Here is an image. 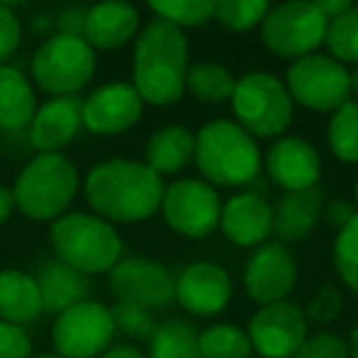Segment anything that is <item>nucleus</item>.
<instances>
[{
  "label": "nucleus",
  "instance_id": "1",
  "mask_svg": "<svg viewBox=\"0 0 358 358\" xmlns=\"http://www.w3.org/2000/svg\"><path fill=\"white\" fill-rule=\"evenodd\" d=\"M84 194L96 216L108 224H140L159 211L164 182L145 162L115 157L91 167Z\"/></svg>",
  "mask_w": 358,
  "mask_h": 358
},
{
  "label": "nucleus",
  "instance_id": "2",
  "mask_svg": "<svg viewBox=\"0 0 358 358\" xmlns=\"http://www.w3.org/2000/svg\"><path fill=\"white\" fill-rule=\"evenodd\" d=\"M187 71H189V42L185 30L159 17L140 27L133 50V86L143 103H177L187 89Z\"/></svg>",
  "mask_w": 358,
  "mask_h": 358
},
{
  "label": "nucleus",
  "instance_id": "3",
  "mask_svg": "<svg viewBox=\"0 0 358 358\" xmlns=\"http://www.w3.org/2000/svg\"><path fill=\"white\" fill-rule=\"evenodd\" d=\"M194 140V162L211 187H245L260 174L258 140L236 120H211L196 130Z\"/></svg>",
  "mask_w": 358,
  "mask_h": 358
},
{
  "label": "nucleus",
  "instance_id": "4",
  "mask_svg": "<svg viewBox=\"0 0 358 358\" xmlns=\"http://www.w3.org/2000/svg\"><path fill=\"white\" fill-rule=\"evenodd\" d=\"M79 192V172L62 152H42L17 174L13 187L15 206L32 221H52L66 214Z\"/></svg>",
  "mask_w": 358,
  "mask_h": 358
},
{
  "label": "nucleus",
  "instance_id": "5",
  "mask_svg": "<svg viewBox=\"0 0 358 358\" xmlns=\"http://www.w3.org/2000/svg\"><path fill=\"white\" fill-rule=\"evenodd\" d=\"M52 248L57 260L84 275L110 273L123 258V241L113 224L96 214L71 211L52 224Z\"/></svg>",
  "mask_w": 358,
  "mask_h": 358
},
{
  "label": "nucleus",
  "instance_id": "6",
  "mask_svg": "<svg viewBox=\"0 0 358 358\" xmlns=\"http://www.w3.org/2000/svg\"><path fill=\"white\" fill-rule=\"evenodd\" d=\"M231 108L236 123L253 138L285 135L294 118V103L287 94V86L270 71H248L236 79Z\"/></svg>",
  "mask_w": 358,
  "mask_h": 358
},
{
  "label": "nucleus",
  "instance_id": "7",
  "mask_svg": "<svg viewBox=\"0 0 358 358\" xmlns=\"http://www.w3.org/2000/svg\"><path fill=\"white\" fill-rule=\"evenodd\" d=\"M32 81L45 94L76 96L96 74V52L84 37L52 35L37 47L30 62Z\"/></svg>",
  "mask_w": 358,
  "mask_h": 358
},
{
  "label": "nucleus",
  "instance_id": "8",
  "mask_svg": "<svg viewBox=\"0 0 358 358\" xmlns=\"http://www.w3.org/2000/svg\"><path fill=\"white\" fill-rule=\"evenodd\" d=\"M327 17L319 13L317 3L292 0L270 8L260 22L263 45L282 59H302L324 45L327 37Z\"/></svg>",
  "mask_w": 358,
  "mask_h": 358
},
{
  "label": "nucleus",
  "instance_id": "9",
  "mask_svg": "<svg viewBox=\"0 0 358 358\" xmlns=\"http://www.w3.org/2000/svg\"><path fill=\"white\" fill-rule=\"evenodd\" d=\"M285 86L292 103L317 113H334L351 101V71L334 57L319 52L292 62L285 74Z\"/></svg>",
  "mask_w": 358,
  "mask_h": 358
},
{
  "label": "nucleus",
  "instance_id": "10",
  "mask_svg": "<svg viewBox=\"0 0 358 358\" xmlns=\"http://www.w3.org/2000/svg\"><path fill=\"white\" fill-rule=\"evenodd\" d=\"M221 196L209 182L196 177H185L164 187L162 211L167 226L187 238H204L221 221Z\"/></svg>",
  "mask_w": 358,
  "mask_h": 358
},
{
  "label": "nucleus",
  "instance_id": "11",
  "mask_svg": "<svg viewBox=\"0 0 358 358\" xmlns=\"http://www.w3.org/2000/svg\"><path fill=\"white\" fill-rule=\"evenodd\" d=\"M113 334L110 309L94 299H84L57 314L52 343L62 358H101L108 351Z\"/></svg>",
  "mask_w": 358,
  "mask_h": 358
},
{
  "label": "nucleus",
  "instance_id": "12",
  "mask_svg": "<svg viewBox=\"0 0 358 358\" xmlns=\"http://www.w3.org/2000/svg\"><path fill=\"white\" fill-rule=\"evenodd\" d=\"M307 336V314L289 299L263 304L248 324L250 346L258 358H292Z\"/></svg>",
  "mask_w": 358,
  "mask_h": 358
},
{
  "label": "nucleus",
  "instance_id": "13",
  "mask_svg": "<svg viewBox=\"0 0 358 358\" xmlns=\"http://www.w3.org/2000/svg\"><path fill=\"white\" fill-rule=\"evenodd\" d=\"M108 282L120 302H133L145 309L164 307L174 299L172 273L148 258H120L110 270Z\"/></svg>",
  "mask_w": 358,
  "mask_h": 358
},
{
  "label": "nucleus",
  "instance_id": "14",
  "mask_svg": "<svg viewBox=\"0 0 358 358\" xmlns=\"http://www.w3.org/2000/svg\"><path fill=\"white\" fill-rule=\"evenodd\" d=\"M143 106L133 84L110 81L81 101V123L96 135H120L138 123Z\"/></svg>",
  "mask_w": 358,
  "mask_h": 358
},
{
  "label": "nucleus",
  "instance_id": "15",
  "mask_svg": "<svg viewBox=\"0 0 358 358\" xmlns=\"http://www.w3.org/2000/svg\"><path fill=\"white\" fill-rule=\"evenodd\" d=\"M294 282H297V263L282 243H263L245 265V292L260 307L287 299Z\"/></svg>",
  "mask_w": 358,
  "mask_h": 358
},
{
  "label": "nucleus",
  "instance_id": "16",
  "mask_svg": "<svg viewBox=\"0 0 358 358\" xmlns=\"http://www.w3.org/2000/svg\"><path fill=\"white\" fill-rule=\"evenodd\" d=\"M231 297V275L216 263H192L174 278V299L196 317H216L229 307Z\"/></svg>",
  "mask_w": 358,
  "mask_h": 358
},
{
  "label": "nucleus",
  "instance_id": "17",
  "mask_svg": "<svg viewBox=\"0 0 358 358\" xmlns=\"http://www.w3.org/2000/svg\"><path fill=\"white\" fill-rule=\"evenodd\" d=\"M265 169L275 185L285 192L314 189L322 177V157L309 140L299 135H282L265 155Z\"/></svg>",
  "mask_w": 358,
  "mask_h": 358
},
{
  "label": "nucleus",
  "instance_id": "18",
  "mask_svg": "<svg viewBox=\"0 0 358 358\" xmlns=\"http://www.w3.org/2000/svg\"><path fill=\"white\" fill-rule=\"evenodd\" d=\"M219 226L226 238L241 248L263 245L273 234V206L255 192H241L224 204Z\"/></svg>",
  "mask_w": 358,
  "mask_h": 358
},
{
  "label": "nucleus",
  "instance_id": "19",
  "mask_svg": "<svg viewBox=\"0 0 358 358\" xmlns=\"http://www.w3.org/2000/svg\"><path fill=\"white\" fill-rule=\"evenodd\" d=\"M81 99L79 96H57L35 110L27 135L37 152H59L81 130Z\"/></svg>",
  "mask_w": 358,
  "mask_h": 358
},
{
  "label": "nucleus",
  "instance_id": "20",
  "mask_svg": "<svg viewBox=\"0 0 358 358\" xmlns=\"http://www.w3.org/2000/svg\"><path fill=\"white\" fill-rule=\"evenodd\" d=\"M140 32V13L130 3H99L86 10L84 40L94 50H120Z\"/></svg>",
  "mask_w": 358,
  "mask_h": 358
},
{
  "label": "nucleus",
  "instance_id": "21",
  "mask_svg": "<svg viewBox=\"0 0 358 358\" xmlns=\"http://www.w3.org/2000/svg\"><path fill=\"white\" fill-rule=\"evenodd\" d=\"M37 287H40L42 309L50 314H62L64 309L89 299V275L69 268L62 260H50L37 273Z\"/></svg>",
  "mask_w": 358,
  "mask_h": 358
},
{
  "label": "nucleus",
  "instance_id": "22",
  "mask_svg": "<svg viewBox=\"0 0 358 358\" xmlns=\"http://www.w3.org/2000/svg\"><path fill=\"white\" fill-rule=\"evenodd\" d=\"M194 133L185 125H164L157 128L145 143L143 162L157 177L177 174L194 159Z\"/></svg>",
  "mask_w": 358,
  "mask_h": 358
},
{
  "label": "nucleus",
  "instance_id": "23",
  "mask_svg": "<svg viewBox=\"0 0 358 358\" xmlns=\"http://www.w3.org/2000/svg\"><path fill=\"white\" fill-rule=\"evenodd\" d=\"M324 209V194L314 187L307 192H289L273 209V231L282 241H302L317 226Z\"/></svg>",
  "mask_w": 358,
  "mask_h": 358
},
{
  "label": "nucleus",
  "instance_id": "24",
  "mask_svg": "<svg viewBox=\"0 0 358 358\" xmlns=\"http://www.w3.org/2000/svg\"><path fill=\"white\" fill-rule=\"evenodd\" d=\"M42 312L45 309L37 280L25 270H0V319L22 327L27 322H35Z\"/></svg>",
  "mask_w": 358,
  "mask_h": 358
},
{
  "label": "nucleus",
  "instance_id": "25",
  "mask_svg": "<svg viewBox=\"0 0 358 358\" xmlns=\"http://www.w3.org/2000/svg\"><path fill=\"white\" fill-rule=\"evenodd\" d=\"M37 110L35 89L20 69L0 64V130L30 128Z\"/></svg>",
  "mask_w": 358,
  "mask_h": 358
},
{
  "label": "nucleus",
  "instance_id": "26",
  "mask_svg": "<svg viewBox=\"0 0 358 358\" xmlns=\"http://www.w3.org/2000/svg\"><path fill=\"white\" fill-rule=\"evenodd\" d=\"M236 89V76L231 69L216 62H196L187 71V91L201 103H224L231 101Z\"/></svg>",
  "mask_w": 358,
  "mask_h": 358
},
{
  "label": "nucleus",
  "instance_id": "27",
  "mask_svg": "<svg viewBox=\"0 0 358 358\" xmlns=\"http://www.w3.org/2000/svg\"><path fill=\"white\" fill-rule=\"evenodd\" d=\"M148 358H199V331L182 319L159 324L150 336Z\"/></svg>",
  "mask_w": 358,
  "mask_h": 358
},
{
  "label": "nucleus",
  "instance_id": "28",
  "mask_svg": "<svg viewBox=\"0 0 358 358\" xmlns=\"http://www.w3.org/2000/svg\"><path fill=\"white\" fill-rule=\"evenodd\" d=\"M248 331L234 324H214L199 334V358H250Z\"/></svg>",
  "mask_w": 358,
  "mask_h": 358
},
{
  "label": "nucleus",
  "instance_id": "29",
  "mask_svg": "<svg viewBox=\"0 0 358 358\" xmlns=\"http://www.w3.org/2000/svg\"><path fill=\"white\" fill-rule=\"evenodd\" d=\"M329 148L341 162H358V103L346 101L329 120Z\"/></svg>",
  "mask_w": 358,
  "mask_h": 358
},
{
  "label": "nucleus",
  "instance_id": "30",
  "mask_svg": "<svg viewBox=\"0 0 358 358\" xmlns=\"http://www.w3.org/2000/svg\"><path fill=\"white\" fill-rule=\"evenodd\" d=\"M150 10L159 20L185 30L214 20V0H157L150 3Z\"/></svg>",
  "mask_w": 358,
  "mask_h": 358
},
{
  "label": "nucleus",
  "instance_id": "31",
  "mask_svg": "<svg viewBox=\"0 0 358 358\" xmlns=\"http://www.w3.org/2000/svg\"><path fill=\"white\" fill-rule=\"evenodd\" d=\"M324 45L329 50V57L341 62L343 66L358 64V6L329 22Z\"/></svg>",
  "mask_w": 358,
  "mask_h": 358
},
{
  "label": "nucleus",
  "instance_id": "32",
  "mask_svg": "<svg viewBox=\"0 0 358 358\" xmlns=\"http://www.w3.org/2000/svg\"><path fill=\"white\" fill-rule=\"evenodd\" d=\"M265 0H214V20L231 32H248L265 20Z\"/></svg>",
  "mask_w": 358,
  "mask_h": 358
},
{
  "label": "nucleus",
  "instance_id": "33",
  "mask_svg": "<svg viewBox=\"0 0 358 358\" xmlns=\"http://www.w3.org/2000/svg\"><path fill=\"white\" fill-rule=\"evenodd\" d=\"M334 268L341 282L358 294V214L351 224L338 231L334 241Z\"/></svg>",
  "mask_w": 358,
  "mask_h": 358
},
{
  "label": "nucleus",
  "instance_id": "34",
  "mask_svg": "<svg viewBox=\"0 0 358 358\" xmlns=\"http://www.w3.org/2000/svg\"><path fill=\"white\" fill-rule=\"evenodd\" d=\"M110 319L115 331H123L130 338H150L157 329L150 309L138 307L133 302H120V299L110 307Z\"/></svg>",
  "mask_w": 358,
  "mask_h": 358
},
{
  "label": "nucleus",
  "instance_id": "35",
  "mask_svg": "<svg viewBox=\"0 0 358 358\" xmlns=\"http://www.w3.org/2000/svg\"><path fill=\"white\" fill-rule=\"evenodd\" d=\"M292 358H348V343L331 331H319L304 338Z\"/></svg>",
  "mask_w": 358,
  "mask_h": 358
},
{
  "label": "nucleus",
  "instance_id": "36",
  "mask_svg": "<svg viewBox=\"0 0 358 358\" xmlns=\"http://www.w3.org/2000/svg\"><path fill=\"white\" fill-rule=\"evenodd\" d=\"M341 307H343V294L338 292L336 287H331V285H324V287H319L317 292L312 294L304 314H307L314 324H329L338 317Z\"/></svg>",
  "mask_w": 358,
  "mask_h": 358
},
{
  "label": "nucleus",
  "instance_id": "37",
  "mask_svg": "<svg viewBox=\"0 0 358 358\" xmlns=\"http://www.w3.org/2000/svg\"><path fill=\"white\" fill-rule=\"evenodd\" d=\"M0 358H32V341L17 324L0 319Z\"/></svg>",
  "mask_w": 358,
  "mask_h": 358
},
{
  "label": "nucleus",
  "instance_id": "38",
  "mask_svg": "<svg viewBox=\"0 0 358 358\" xmlns=\"http://www.w3.org/2000/svg\"><path fill=\"white\" fill-rule=\"evenodd\" d=\"M22 37V25L17 13L10 6L0 3V62L8 59L17 50Z\"/></svg>",
  "mask_w": 358,
  "mask_h": 358
},
{
  "label": "nucleus",
  "instance_id": "39",
  "mask_svg": "<svg viewBox=\"0 0 358 358\" xmlns=\"http://www.w3.org/2000/svg\"><path fill=\"white\" fill-rule=\"evenodd\" d=\"M86 10L89 8H64L57 15L55 25L59 30V35H71V37H84V25H86Z\"/></svg>",
  "mask_w": 358,
  "mask_h": 358
},
{
  "label": "nucleus",
  "instance_id": "40",
  "mask_svg": "<svg viewBox=\"0 0 358 358\" xmlns=\"http://www.w3.org/2000/svg\"><path fill=\"white\" fill-rule=\"evenodd\" d=\"M356 214H358V209L348 204V201H334V204H329V209H327V221L341 231L343 226L351 224Z\"/></svg>",
  "mask_w": 358,
  "mask_h": 358
},
{
  "label": "nucleus",
  "instance_id": "41",
  "mask_svg": "<svg viewBox=\"0 0 358 358\" xmlns=\"http://www.w3.org/2000/svg\"><path fill=\"white\" fill-rule=\"evenodd\" d=\"M317 8H319V13L327 17V22H331V20H336V17H341L346 10H351L353 3L351 0H319Z\"/></svg>",
  "mask_w": 358,
  "mask_h": 358
},
{
  "label": "nucleus",
  "instance_id": "42",
  "mask_svg": "<svg viewBox=\"0 0 358 358\" xmlns=\"http://www.w3.org/2000/svg\"><path fill=\"white\" fill-rule=\"evenodd\" d=\"M13 209H15V199H13V189L0 185V224H6L13 216Z\"/></svg>",
  "mask_w": 358,
  "mask_h": 358
},
{
  "label": "nucleus",
  "instance_id": "43",
  "mask_svg": "<svg viewBox=\"0 0 358 358\" xmlns=\"http://www.w3.org/2000/svg\"><path fill=\"white\" fill-rule=\"evenodd\" d=\"M101 358H148L143 351H138L135 346H115L108 348Z\"/></svg>",
  "mask_w": 358,
  "mask_h": 358
},
{
  "label": "nucleus",
  "instance_id": "44",
  "mask_svg": "<svg viewBox=\"0 0 358 358\" xmlns=\"http://www.w3.org/2000/svg\"><path fill=\"white\" fill-rule=\"evenodd\" d=\"M348 358H358V324L351 329V336H348Z\"/></svg>",
  "mask_w": 358,
  "mask_h": 358
},
{
  "label": "nucleus",
  "instance_id": "45",
  "mask_svg": "<svg viewBox=\"0 0 358 358\" xmlns=\"http://www.w3.org/2000/svg\"><path fill=\"white\" fill-rule=\"evenodd\" d=\"M50 25H52V22H50V17H47V15H37L35 17V20H32V30H50Z\"/></svg>",
  "mask_w": 358,
  "mask_h": 358
},
{
  "label": "nucleus",
  "instance_id": "46",
  "mask_svg": "<svg viewBox=\"0 0 358 358\" xmlns=\"http://www.w3.org/2000/svg\"><path fill=\"white\" fill-rule=\"evenodd\" d=\"M351 94L358 96V66H356V71L351 74ZM356 103H358V101H356Z\"/></svg>",
  "mask_w": 358,
  "mask_h": 358
},
{
  "label": "nucleus",
  "instance_id": "47",
  "mask_svg": "<svg viewBox=\"0 0 358 358\" xmlns=\"http://www.w3.org/2000/svg\"><path fill=\"white\" fill-rule=\"evenodd\" d=\"M32 358H62V356H57V353H37V356H32Z\"/></svg>",
  "mask_w": 358,
  "mask_h": 358
},
{
  "label": "nucleus",
  "instance_id": "48",
  "mask_svg": "<svg viewBox=\"0 0 358 358\" xmlns=\"http://www.w3.org/2000/svg\"><path fill=\"white\" fill-rule=\"evenodd\" d=\"M353 194H356V201H358V179H356V185H353Z\"/></svg>",
  "mask_w": 358,
  "mask_h": 358
}]
</instances>
